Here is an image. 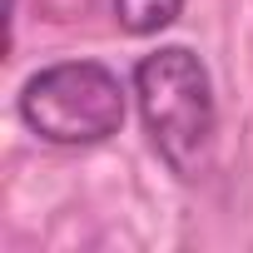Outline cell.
Masks as SVG:
<instances>
[{
  "label": "cell",
  "mask_w": 253,
  "mask_h": 253,
  "mask_svg": "<svg viewBox=\"0 0 253 253\" xmlns=\"http://www.w3.org/2000/svg\"><path fill=\"white\" fill-rule=\"evenodd\" d=\"M124 109H129V89L104 60H55L35 70L15 94L20 124L60 149L104 144L109 134H119Z\"/></svg>",
  "instance_id": "obj_2"
},
{
  "label": "cell",
  "mask_w": 253,
  "mask_h": 253,
  "mask_svg": "<svg viewBox=\"0 0 253 253\" xmlns=\"http://www.w3.org/2000/svg\"><path fill=\"white\" fill-rule=\"evenodd\" d=\"M184 10V0H114V20L129 35H159L164 25H174Z\"/></svg>",
  "instance_id": "obj_3"
},
{
  "label": "cell",
  "mask_w": 253,
  "mask_h": 253,
  "mask_svg": "<svg viewBox=\"0 0 253 253\" xmlns=\"http://www.w3.org/2000/svg\"><path fill=\"white\" fill-rule=\"evenodd\" d=\"M134 104L149 144L179 179H199L218 139V99L209 65L189 45H159L134 65Z\"/></svg>",
  "instance_id": "obj_1"
}]
</instances>
